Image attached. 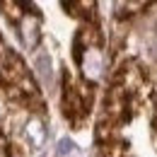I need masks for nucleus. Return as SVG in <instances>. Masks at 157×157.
Returning <instances> with one entry per match:
<instances>
[{
    "instance_id": "obj_1",
    "label": "nucleus",
    "mask_w": 157,
    "mask_h": 157,
    "mask_svg": "<svg viewBox=\"0 0 157 157\" xmlns=\"http://www.w3.org/2000/svg\"><path fill=\"white\" fill-rule=\"evenodd\" d=\"M82 68H85V75L90 80H97L101 75V68H104V58L97 48H87V56L82 58Z\"/></svg>"
},
{
    "instance_id": "obj_2",
    "label": "nucleus",
    "mask_w": 157,
    "mask_h": 157,
    "mask_svg": "<svg viewBox=\"0 0 157 157\" xmlns=\"http://www.w3.org/2000/svg\"><path fill=\"white\" fill-rule=\"evenodd\" d=\"M22 39H24V44H27L29 48L36 46V41H39V20H36V17L27 15V17L22 20Z\"/></svg>"
}]
</instances>
